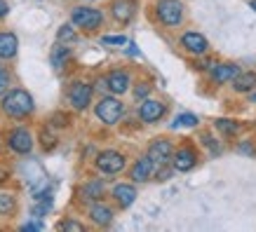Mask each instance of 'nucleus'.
<instances>
[{
	"label": "nucleus",
	"mask_w": 256,
	"mask_h": 232,
	"mask_svg": "<svg viewBox=\"0 0 256 232\" xmlns=\"http://www.w3.org/2000/svg\"><path fill=\"white\" fill-rule=\"evenodd\" d=\"M94 113H96V117H99L104 124L113 127V124H118L120 120H122L124 103L118 99L116 94H110V96H101V99L96 101V106H94Z\"/></svg>",
	"instance_id": "obj_2"
},
{
	"label": "nucleus",
	"mask_w": 256,
	"mask_h": 232,
	"mask_svg": "<svg viewBox=\"0 0 256 232\" xmlns=\"http://www.w3.org/2000/svg\"><path fill=\"white\" fill-rule=\"evenodd\" d=\"M198 115H193V113H181V115L174 117V122H172V127L174 129H178V127H198Z\"/></svg>",
	"instance_id": "obj_24"
},
{
	"label": "nucleus",
	"mask_w": 256,
	"mask_h": 232,
	"mask_svg": "<svg viewBox=\"0 0 256 232\" xmlns=\"http://www.w3.org/2000/svg\"><path fill=\"white\" fill-rule=\"evenodd\" d=\"M216 129L218 132H224L226 136H235L242 127L238 122H233V120H224V117H221V120H216Z\"/></svg>",
	"instance_id": "obj_25"
},
{
	"label": "nucleus",
	"mask_w": 256,
	"mask_h": 232,
	"mask_svg": "<svg viewBox=\"0 0 256 232\" xmlns=\"http://www.w3.org/2000/svg\"><path fill=\"white\" fill-rule=\"evenodd\" d=\"M233 82V89L238 94H249V92H254L256 89V73L254 70H247V73H238V75L230 80Z\"/></svg>",
	"instance_id": "obj_19"
},
{
	"label": "nucleus",
	"mask_w": 256,
	"mask_h": 232,
	"mask_svg": "<svg viewBox=\"0 0 256 232\" xmlns=\"http://www.w3.org/2000/svg\"><path fill=\"white\" fill-rule=\"evenodd\" d=\"M70 23H73L76 28H82V31L92 33L104 23V12L96 7H85V5H80V7L70 9Z\"/></svg>",
	"instance_id": "obj_3"
},
{
	"label": "nucleus",
	"mask_w": 256,
	"mask_h": 232,
	"mask_svg": "<svg viewBox=\"0 0 256 232\" xmlns=\"http://www.w3.org/2000/svg\"><path fill=\"white\" fill-rule=\"evenodd\" d=\"M164 113H167V106H164L162 101L158 99H141V106H139V120L146 124H156L160 122L164 117Z\"/></svg>",
	"instance_id": "obj_7"
},
{
	"label": "nucleus",
	"mask_w": 256,
	"mask_h": 232,
	"mask_svg": "<svg viewBox=\"0 0 256 232\" xmlns=\"http://www.w3.org/2000/svg\"><path fill=\"white\" fill-rule=\"evenodd\" d=\"M110 195H113V200H116V204L120 209H130L136 202V188L132 183H118Z\"/></svg>",
	"instance_id": "obj_15"
},
{
	"label": "nucleus",
	"mask_w": 256,
	"mask_h": 232,
	"mask_svg": "<svg viewBox=\"0 0 256 232\" xmlns=\"http://www.w3.org/2000/svg\"><path fill=\"white\" fill-rule=\"evenodd\" d=\"M134 12H136V5H134V0H113L110 2V14L113 19L120 23H130L132 21Z\"/></svg>",
	"instance_id": "obj_16"
},
{
	"label": "nucleus",
	"mask_w": 256,
	"mask_h": 232,
	"mask_svg": "<svg viewBox=\"0 0 256 232\" xmlns=\"http://www.w3.org/2000/svg\"><path fill=\"white\" fill-rule=\"evenodd\" d=\"M101 42H104V45H127V38H124V35H104V38H101Z\"/></svg>",
	"instance_id": "obj_28"
},
{
	"label": "nucleus",
	"mask_w": 256,
	"mask_h": 232,
	"mask_svg": "<svg viewBox=\"0 0 256 232\" xmlns=\"http://www.w3.org/2000/svg\"><path fill=\"white\" fill-rule=\"evenodd\" d=\"M202 141H204V146H210V148H212V153H221V148L214 146V139H212L210 134H202Z\"/></svg>",
	"instance_id": "obj_30"
},
{
	"label": "nucleus",
	"mask_w": 256,
	"mask_h": 232,
	"mask_svg": "<svg viewBox=\"0 0 256 232\" xmlns=\"http://www.w3.org/2000/svg\"><path fill=\"white\" fill-rule=\"evenodd\" d=\"M10 85H12V73H10L5 66H0V96L8 92Z\"/></svg>",
	"instance_id": "obj_26"
},
{
	"label": "nucleus",
	"mask_w": 256,
	"mask_h": 232,
	"mask_svg": "<svg viewBox=\"0 0 256 232\" xmlns=\"http://www.w3.org/2000/svg\"><path fill=\"white\" fill-rule=\"evenodd\" d=\"M252 94V103H256V92H249Z\"/></svg>",
	"instance_id": "obj_34"
},
{
	"label": "nucleus",
	"mask_w": 256,
	"mask_h": 232,
	"mask_svg": "<svg viewBox=\"0 0 256 232\" xmlns=\"http://www.w3.org/2000/svg\"><path fill=\"white\" fill-rule=\"evenodd\" d=\"M76 38H78V33H76V26H73V23L59 26V31H56V42H73Z\"/></svg>",
	"instance_id": "obj_23"
},
{
	"label": "nucleus",
	"mask_w": 256,
	"mask_h": 232,
	"mask_svg": "<svg viewBox=\"0 0 256 232\" xmlns=\"http://www.w3.org/2000/svg\"><path fill=\"white\" fill-rule=\"evenodd\" d=\"M156 16L162 26L174 28V26L184 21V2L181 0H158Z\"/></svg>",
	"instance_id": "obj_4"
},
{
	"label": "nucleus",
	"mask_w": 256,
	"mask_h": 232,
	"mask_svg": "<svg viewBox=\"0 0 256 232\" xmlns=\"http://www.w3.org/2000/svg\"><path fill=\"white\" fill-rule=\"evenodd\" d=\"M104 193H106L104 181H90V183H85V186H82V190H80L82 200H87V202H101Z\"/></svg>",
	"instance_id": "obj_20"
},
{
	"label": "nucleus",
	"mask_w": 256,
	"mask_h": 232,
	"mask_svg": "<svg viewBox=\"0 0 256 232\" xmlns=\"http://www.w3.org/2000/svg\"><path fill=\"white\" fill-rule=\"evenodd\" d=\"M16 211V200L14 195L10 193H0V216H10Z\"/></svg>",
	"instance_id": "obj_22"
},
{
	"label": "nucleus",
	"mask_w": 256,
	"mask_h": 232,
	"mask_svg": "<svg viewBox=\"0 0 256 232\" xmlns=\"http://www.w3.org/2000/svg\"><path fill=\"white\" fill-rule=\"evenodd\" d=\"M153 174H156V164H153V160L148 155L136 160L134 167L130 169V178H132L134 183H146L148 178H153Z\"/></svg>",
	"instance_id": "obj_14"
},
{
	"label": "nucleus",
	"mask_w": 256,
	"mask_h": 232,
	"mask_svg": "<svg viewBox=\"0 0 256 232\" xmlns=\"http://www.w3.org/2000/svg\"><path fill=\"white\" fill-rule=\"evenodd\" d=\"M90 221L94 225H99V228H108L113 223V209L106 207V204H101V202H94L90 207Z\"/></svg>",
	"instance_id": "obj_18"
},
{
	"label": "nucleus",
	"mask_w": 256,
	"mask_h": 232,
	"mask_svg": "<svg viewBox=\"0 0 256 232\" xmlns=\"http://www.w3.org/2000/svg\"><path fill=\"white\" fill-rule=\"evenodd\" d=\"M8 12H10L8 0H0V19H2V16H8Z\"/></svg>",
	"instance_id": "obj_32"
},
{
	"label": "nucleus",
	"mask_w": 256,
	"mask_h": 232,
	"mask_svg": "<svg viewBox=\"0 0 256 232\" xmlns=\"http://www.w3.org/2000/svg\"><path fill=\"white\" fill-rule=\"evenodd\" d=\"M16 52H19V40H16V35L10 31H2L0 33V61L14 59Z\"/></svg>",
	"instance_id": "obj_17"
},
{
	"label": "nucleus",
	"mask_w": 256,
	"mask_h": 232,
	"mask_svg": "<svg viewBox=\"0 0 256 232\" xmlns=\"http://www.w3.org/2000/svg\"><path fill=\"white\" fill-rule=\"evenodd\" d=\"M238 73H240V68H238L235 63H212L210 80L214 85H226V82H230Z\"/></svg>",
	"instance_id": "obj_13"
},
{
	"label": "nucleus",
	"mask_w": 256,
	"mask_h": 232,
	"mask_svg": "<svg viewBox=\"0 0 256 232\" xmlns=\"http://www.w3.org/2000/svg\"><path fill=\"white\" fill-rule=\"evenodd\" d=\"M42 228H45L42 223H24V225H22L24 232H38V230H42Z\"/></svg>",
	"instance_id": "obj_31"
},
{
	"label": "nucleus",
	"mask_w": 256,
	"mask_h": 232,
	"mask_svg": "<svg viewBox=\"0 0 256 232\" xmlns=\"http://www.w3.org/2000/svg\"><path fill=\"white\" fill-rule=\"evenodd\" d=\"M148 94H150V85H148V82H141V85H136L134 87V96H136V99H146Z\"/></svg>",
	"instance_id": "obj_29"
},
{
	"label": "nucleus",
	"mask_w": 256,
	"mask_h": 232,
	"mask_svg": "<svg viewBox=\"0 0 256 232\" xmlns=\"http://www.w3.org/2000/svg\"><path fill=\"white\" fill-rule=\"evenodd\" d=\"M181 47L186 49L188 54L202 56V54H207V49H210V42H207V38H204L202 33L188 31V33H184V35H181Z\"/></svg>",
	"instance_id": "obj_11"
},
{
	"label": "nucleus",
	"mask_w": 256,
	"mask_h": 232,
	"mask_svg": "<svg viewBox=\"0 0 256 232\" xmlns=\"http://www.w3.org/2000/svg\"><path fill=\"white\" fill-rule=\"evenodd\" d=\"M56 230H73V232H82L85 230V225L82 223H78V221H62V223L56 225Z\"/></svg>",
	"instance_id": "obj_27"
},
{
	"label": "nucleus",
	"mask_w": 256,
	"mask_h": 232,
	"mask_svg": "<svg viewBox=\"0 0 256 232\" xmlns=\"http://www.w3.org/2000/svg\"><path fill=\"white\" fill-rule=\"evenodd\" d=\"M104 85L110 94L116 96H122L124 92H130V85H132V77L127 70H110L108 75L104 77Z\"/></svg>",
	"instance_id": "obj_10"
},
{
	"label": "nucleus",
	"mask_w": 256,
	"mask_h": 232,
	"mask_svg": "<svg viewBox=\"0 0 256 232\" xmlns=\"http://www.w3.org/2000/svg\"><path fill=\"white\" fill-rule=\"evenodd\" d=\"M249 5H252V7H254V9H256V0H252V2H249Z\"/></svg>",
	"instance_id": "obj_35"
},
{
	"label": "nucleus",
	"mask_w": 256,
	"mask_h": 232,
	"mask_svg": "<svg viewBox=\"0 0 256 232\" xmlns=\"http://www.w3.org/2000/svg\"><path fill=\"white\" fill-rule=\"evenodd\" d=\"M50 59H52V66H54L56 70H62L70 59V47L64 45V42H59V45L52 49V56H50Z\"/></svg>",
	"instance_id": "obj_21"
},
{
	"label": "nucleus",
	"mask_w": 256,
	"mask_h": 232,
	"mask_svg": "<svg viewBox=\"0 0 256 232\" xmlns=\"http://www.w3.org/2000/svg\"><path fill=\"white\" fill-rule=\"evenodd\" d=\"M92 94H94L92 85H87L82 80H76V82L68 87V103L76 110H87L90 103H92Z\"/></svg>",
	"instance_id": "obj_6"
},
{
	"label": "nucleus",
	"mask_w": 256,
	"mask_h": 232,
	"mask_svg": "<svg viewBox=\"0 0 256 232\" xmlns=\"http://www.w3.org/2000/svg\"><path fill=\"white\" fill-rule=\"evenodd\" d=\"M170 174H172L170 169H162V171H158L156 176H158V181H167V178H170Z\"/></svg>",
	"instance_id": "obj_33"
},
{
	"label": "nucleus",
	"mask_w": 256,
	"mask_h": 232,
	"mask_svg": "<svg viewBox=\"0 0 256 232\" xmlns=\"http://www.w3.org/2000/svg\"><path fill=\"white\" fill-rule=\"evenodd\" d=\"M172 169L174 171H190L198 164V153L193 148H178L172 153Z\"/></svg>",
	"instance_id": "obj_12"
},
{
	"label": "nucleus",
	"mask_w": 256,
	"mask_h": 232,
	"mask_svg": "<svg viewBox=\"0 0 256 232\" xmlns=\"http://www.w3.org/2000/svg\"><path fill=\"white\" fill-rule=\"evenodd\" d=\"M0 99H2V103H0L2 113L12 117V120H24V117H28L36 110L33 96L26 89H8Z\"/></svg>",
	"instance_id": "obj_1"
},
{
	"label": "nucleus",
	"mask_w": 256,
	"mask_h": 232,
	"mask_svg": "<svg viewBox=\"0 0 256 232\" xmlns=\"http://www.w3.org/2000/svg\"><path fill=\"white\" fill-rule=\"evenodd\" d=\"M172 153H174V146H172V141H167V139H156L150 146H148V157L153 160L156 167L170 164Z\"/></svg>",
	"instance_id": "obj_9"
},
{
	"label": "nucleus",
	"mask_w": 256,
	"mask_h": 232,
	"mask_svg": "<svg viewBox=\"0 0 256 232\" xmlns=\"http://www.w3.org/2000/svg\"><path fill=\"white\" fill-rule=\"evenodd\" d=\"M124 164H127V160H124V155L118 153V150H104V153H99L96 160H94V167H96L101 174H108V176L120 174V171L124 169Z\"/></svg>",
	"instance_id": "obj_5"
},
{
	"label": "nucleus",
	"mask_w": 256,
	"mask_h": 232,
	"mask_svg": "<svg viewBox=\"0 0 256 232\" xmlns=\"http://www.w3.org/2000/svg\"><path fill=\"white\" fill-rule=\"evenodd\" d=\"M8 146L16 155H28L33 150V134L24 127H16L8 134Z\"/></svg>",
	"instance_id": "obj_8"
}]
</instances>
